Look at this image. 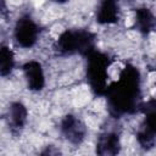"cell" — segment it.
Wrapping results in <instances>:
<instances>
[{"label":"cell","mask_w":156,"mask_h":156,"mask_svg":"<svg viewBox=\"0 0 156 156\" xmlns=\"http://www.w3.org/2000/svg\"><path fill=\"white\" fill-rule=\"evenodd\" d=\"M61 133L71 144L78 145L84 140L87 128L79 118L73 115H67L61 122Z\"/></svg>","instance_id":"8992f818"},{"label":"cell","mask_w":156,"mask_h":156,"mask_svg":"<svg viewBox=\"0 0 156 156\" xmlns=\"http://www.w3.org/2000/svg\"><path fill=\"white\" fill-rule=\"evenodd\" d=\"M56 1H58V2H65V1H67V0H56Z\"/></svg>","instance_id":"4fadbf2b"},{"label":"cell","mask_w":156,"mask_h":156,"mask_svg":"<svg viewBox=\"0 0 156 156\" xmlns=\"http://www.w3.org/2000/svg\"><path fill=\"white\" fill-rule=\"evenodd\" d=\"M56 48L63 55L79 54L88 56L95 50V35L89 30L67 29L60 34Z\"/></svg>","instance_id":"7a4b0ae2"},{"label":"cell","mask_w":156,"mask_h":156,"mask_svg":"<svg viewBox=\"0 0 156 156\" xmlns=\"http://www.w3.org/2000/svg\"><path fill=\"white\" fill-rule=\"evenodd\" d=\"M27 121V108L22 102H12L9 107V126L13 132L21 130Z\"/></svg>","instance_id":"30bf717a"},{"label":"cell","mask_w":156,"mask_h":156,"mask_svg":"<svg viewBox=\"0 0 156 156\" xmlns=\"http://www.w3.org/2000/svg\"><path fill=\"white\" fill-rule=\"evenodd\" d=\"M15 66V56L10 48L2 45L0 49V73L2 77L10 74Z\"/></svg>","instance_id":"7c38bea8"},{"label":"cell","mask_w":156,"mask_h":156,"mask_svg":"<svg viewBox=\"0 0 156 156\" xmlns=\"http://www.w3.org/2000/svg\"><path fill=\"white\" fill-rule=\"evenodd\" d=\"M144 113V121L136 133V140L144 149H150L156 140V99L139 106Z\"/></svg>","instance_id":"277c9868"},{"label":"cell","mask_w":156,"mask_h":156,"mask_svg":"<svg viewBox=\"0 0 156 156\" xmlns=\"http://www.w3.org/2000/svg\"><path fill=\"white\" fill-rule=\"evenodd\" d=\"M119 149H121V141L117 133L106 132L99 136L98 144H96V152L99 155H102V156L116 155L119 152Z\"/></svg>","instance_id":"ba28073f"},{"label":"cell","mask_w":156,"mask_h":156,"mask_svg":"<svg viewBox=\"0 0 156 156\" xmlns=\"http://www.w3.org/2000/svg\"><path fill=\"white\" fill-rule=\"evenodd\" d=\"M27 85L33 91H40L45 87V74L40 62L30 60L22 67Z\"/></svg>","instance_id":"52a82bcc"},{"label":"cell","mask_w":156,"mask_h":156,"mask_svg":"<svg viewBox=\"0 0 156 156\" xmlns=\"http://www.w3.org/2000/svg\"><path fill=\"white\" fill-rule=\"evenodd\" d=\"M13 35L20 46L26 48V49L32 48L37 43L38 35H39L38 24L34 22V20H32L30 16L28 15L22 16L16 22Z\"/></svg>","instance_id":"5b68a950"},{"label":"cell","mask_w":156,"mask_h":156,"mask_svg":"<svg viewBox=\"0 0 156 156\" xmlns=\"http://www.w3.org/2000/svg\"><path fill=\"white\" fill-rule=\"evenodd\" d=\"M96 21L100 24H113L118 21V1L101 0L96 13Z\"/></svg>","instance_id":"9c48e42d"},{"label":"cell","mask_w":156,"mask_h":156,"mask_svg":"<svg viewBox=\"0 0 156 156\" xmlns=\"http://www.w3.org/2000/svg\"><path fill=\"white\" fill-rule=\"evenodd\" d=\"M111 58L100 51H91L87 56V79L91 90L96 95H105L108 88V67Z\"/></svg>","instance_id":"3957f363"},{"label":"cell","mask_w":156,"mask_h":156,"mask_svg":"<svg viewBox=\"0 0 156 156\" xmlns=\"http://www.w3.org/2000/svg\"><path fill=\"white\" fill-rule=\"evenodd\" d=\"M111 113L122 116L136 111L140 96V73L138 68L127 65L116 82L108 85L105 94Z\"/></svg>","instance_id":"6da1fadb"},{"label":"cell","mask_w":156,"mask_h":156,"mask_svg":"<svg viewBox=\"0 0 156 156\" xmlns=\"http://www.w3.org/2000/svg\"><path fill=\"white\" fill-rule=\"evenodd\" d=\"M155 20L151 11L146 7H140L135 11V26L143 34H147L154 27Z\"/></svg>","instance_id":"8fae6325"}]
</instances>
